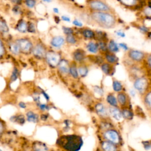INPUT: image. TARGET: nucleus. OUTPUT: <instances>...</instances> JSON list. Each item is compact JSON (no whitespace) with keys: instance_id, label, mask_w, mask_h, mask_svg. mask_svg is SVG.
I'll return each mask as SVG.
<instances>
[{"instance_id":"f257e3e1","label":"nucleus","mask_w":151,"mask_h":151,"mask_svg":"<svg viewBox=\"0 0 151 151\" xmlns=\"http://www.w3.org/2000/svg\"><path fill=\"white\" fill-rule=\"evenodd\" d=\"M89 16L92 22L103 28H114L117 23L116 17L113 11H90Z\"/></svg>"},{"instance_id":"c9c22d12","label":"nucleus","mask_w":151,"mask_h":151,"mask_svg":"<svg viewBox=\"0 0 151 151\" xmlns=\"http://www.w3.org/2000/svg\"><path fill=\"white\" fill-rule=\"evenodd\" d=\"M72 24L76 27L82 28L83 27V23L82 22L81 20H79L78 18H75L72 21Z\"/></svg>"},{"instance_id":"20e7f679","label":"nucleus","mask_w":151,"mask_h":151,"mask_svg":"<svg viewBox=\"0 0 151 151\" xmlns=\"http://www.w3.org/2000/svg\"><path fill=\"white\" fill-rule=\"evenodd\" d=\"M103 138L105 140L108 141L115 145H118L121 143V136L119 132L113 129H109L103 133Z\"/></svg>"},{"instance_id":"ddd939ff","label":"nucleus","mask_w":151,"mask_h":151,"mask_svg":"<svg viewBox=\"0 0 151 151\" xmlns=\"http://www.w3.org/2000/svg\"><path fill=\"white\" fill-rule=\"evenodd\" d=\"M65 42V40L62 36H57L54 37L51 40V45L56 48H59L62 47Z\"/></svg>"},{"instance_id":"de8ad7c7","label":"nucleus","mask_w":151,"mask_h":151,"mask_svg":"<svg viewBox=\"0 0 151 151\" xmlns=\"http://www.w3.org/2000/svg\"><path fill=\"white\" fill-rule=\"evenodd\" d=\"M118 45H119V48L123 49L124 51L129 50V47H128V46H127L126 44H125L124 43H121L118 44Z\"/></svg>"},{"instance_id":"bb28decb","label":"nucleus","mask_w":151,"mask_h":151,"mask_svg":"<svg viewBox=\"0 0 151 151\" xmlns=\"http://www.w3.org/2000/svg\"><path fill=\"white\" fill-rule=\"evenodd\" d=\"M144 102L146 107L151 110V91L147 92L144 98Z\"/></svg>"},{"instance_id":"052dcab7","label":"nucleus","mask_w":151,"mask_h":151,"mask_svg":"<svg viewBox=\"0 0 151 151\" xmlns=\"http://www.w3.org/2000/svg\"><path fill=\"white\" fill-rule=\"evenodd\" d=\"M47 118V115H42V120H46Z\"/></svg>"},{"instance_id":"9d476101","label":"nucleus","mask_w":151,"mask_h":151,"mask_svg":"<svg viewBox=\"0 0 151 151\" xmlns=\"http://www.w3.org/2000/svg\"><path fill=\"white\" fill-rule=\"evenodd\" d=\"M118 3L126 8H136L141 0H117Z\"/></svg>"},{"instance_id":"72a5a7b5","label":"nucleus","mask_w":151,"mask_h":151,"mask_svg":"<svg viewBox=\"0 0 151 151\" xmlns=\"http://www.w3.org/2000/svg\"><path fill=\"white\" fill-rule=\"evenodd\" d=\"M98 44V46H99V49H100L101 51H102L103 52H106L108 50L107 43L106 42L99 41Z\"/></svg>"},{"instance_id":"2eb2a0df","label":"nucleus","mask_w":151,"mask_h":151,"mask_svg":"<svg viewBox=\"0 0 151 151\" xmlns=\"http://www.w3.org/2000/svg\"><path fill=\"white\" fill-rule=\"evenodd\" d=\"M116 98L118 103H119L122 106H125L126 105L128 98L126 93H125L124 92H119Z\"/></svg>"},{"instance_id":"2f4dec72","label":"nucleus","mask_w":151,"mask_h":151,"mask_svg":"<svg viewBox=\"0 0 151 151\" xmlns=\"http://www.w3.org/2000/svg\"><path fill=\"white\" fill-rule=\"evenodd\" d=\"M24 4L28 8H33L37 5L36 0H25Z\"/></svg>"},{"instance_id":"79ce46f5","label":"nucleus","mask_w":151,"mask_h":151,"mask_svg":"<svg viewBox=\"0 0 151 151\" xmlns=\"http://www.w3.org/2000/svg\"><path fill=\"white\" fill-rule=\"evenodd\" d=\"M142 144L146 150H149L151 149V142L150 141H143L142 142Z\"/></svg>"},{"instance_id":"58836bf2","label":"nucleus","mask_w":151,"mask_h":151,"mask_svg":"<svg viewBox=\"0 0 151 151\" xmlns=\"http://www.w3.org/2000/svg\"><path fill=\"white\" fill-rule=\"evenodd\" d=\"M14 122H17L21 124H23L24 123V118L23 116H17V117H14Z\"/></svg>"},{"instance_id":"13d9d810","label":"nucleus","mask_w":151,"mask_h":151,"mask_svg":"<svg viewBox=\"0 0 151 151\" xmlns=\"http://www.w3.org/2000/svg\"><path fill=\"white\" fill-rule=\"evenodd\" d=\"M54 0H42V1L46 3H52Z\"/></svg>"},{"instance_id":"c756f323","label":"nucleus","mask_w":151,"mask_h":151,"mask_svg":"<svg viewBox=\"0 0 151 151\" xmlns=\"http://www.w3.org/2000/svg\"><path fill=\"white\" fill-rule=\"evenodd\" d=\"M18 46L23 50H28L30 48L31 44L29 42H26L25 40H20V43H18Z\"/></svg>"},{"instance_id":"864d4df0","label":"nucleus","mask_w":151,"mask_h":151,"mask_svg":"<svg viewBox=\"0 0 151 151\" xmlns=\"http://www.w3.org/2000/svg\"><path fill=\"white\" fill-rule=\"evenodd\" d=\"M53 11L54 14H59L60 13V10L57 7H54L53 8Z\"/></svg>"},{"instance_id":"393cba45","label":"nucleus","mask_w":151,"mask_h":151,"mask_svg":"<svg viewBox=\"0 0 151 151\" xmlns=\"http://www.w3.org/2000/svg\"><path fill=\"white\" fill-rule=\"evenodd\" d=\"M78 70L79 72V74L82 78H85L87 76L89 70H88V68L86 66L82 65V66H79V67H78Z\"/></svg>"},{"instance_id":"7ed1b4c3","label":"nucleus","mask_w":151,"mask_h":151,"mask_svg":"<svg viewBox=\"0 0 151 151\" xmlns=\"http://www.w3.org/2000/svg\"><path fill=\"white\" fill-rule=\"evenodd\" d=\"M87 5L90 11H113L112 8L103 0H87Z\"/></svg>"},{"instance_id":"f8f14e48","label":"nucleus","mask_w":151,"mask_h":151,"mask_svg":"<svg viewBox=\"0 0 151 151\" xmlns=\"http://www.w3.org/2000/svg\"><path fill=\"white\" fill-rule=\"evenodd\" d=\"M73 59L77 62H82L84 61L86 56L85 51L82 49H78L73 53Z\"/></svg>"},{"instance_id":"b1692460","label":"nucleus","mask_w":151,"mask_h":151,"mask_svg":"<svg viewBox=\"0 0 151 151\" xmlns=\"http://www.w3.org/2000/svg\"><path fill=\"white\" fill-rule=\"evenodd\" d=\"M113 89L116 92H120L123 90V85L122 83L117 80H113Z\"/></svg>"},{"instance_id":"4c0bfd02","label":"nucleus","mask_w":151,"mask_h":151,"mask_svg":"<svg viewBox=\"0 0 151 151\" xmlns=\"http://www.w3.org/2000/svg\"><path fill=\"white\" fill-rule=\"evenodd\" d=\"M138 29L140 30L141 32L143 33H148V32H149V28L148 27H147L145 25H142V26H139L138 27Z\"/></svg>"},{"instance_id":"a19ab883","label":"nucleus","mask_w":151,"mask_h":151,"mask_svg":"<svg viewBox=\"0 0 151 151\" xmlns=\"http://www.w3.org/2000/svg\"><path fill=\"white\" fill-rule=\"evenodd\" d=\"M18 76V70L16 68H14V71H13V72L12 73V75H11V80L12 81H15L17 79Z\"/></svg>"},{"instance_id":"09e8293b","label":"nucleus","mask_w":151,"mask_h":151,"mask_svg":"<svg viewBox=\"0 0 151 151\" xmlns=\"http://www.w3.org/2000/svg\"><path fill=\"white\" fill-rule=\"evenodd\" d=\"M94 91H95L97 93L99 94L100 95H103V90H102V89H101L100 87H98V86H95L94 87Z\"/></svg>"},{"instance_id":"4be33fe9","label":"nucleus","mask_w":151,"mask_h":151,"mask_svg":"<svg viewBox=\"0 0 151 151\" xmlns=\"http://www.w3.org/2000/svg\"><path fill=\"white\" fill-rule=\"evenodd\" d=\"M101 69L105 74H110L112 71V67L111 64L109 63H103L101 64Z\"/></svg>"},{"instance_id":"0eeeda50","label":"nucleus","mask_w":151,"mask_h":151,"mask_svg":"<svg viewBox=\"0 0 151 151\" xmlns=\"http://www.w3.org/2000/svg\"><path fill=\"white\" fill-rule=\"evenodd\" d=\"M94 109L97 113V114L102 118L106 119L109 118V113L108 109L105 105L102 103H98L94 106Z\"/></svg>"},{"instance_id":"a878e982","label":"nucleus","mask_w":151,"mask_h":151,"mask_svg":"<svg viewBox=\"0 0 151 151\" xmlns=\"http://www.w3.org/2000/svg\"><path fill=\"white\" fill-rule=\"evenodd\" d=\"M27 24L24 20H21L18 22L17 24V30L22 33H25L27 30Z\"/></svg>"},{"instance_id":"4468645a","label":"nucleus","mask_w":151,"mask_h":151,"mask_svg":"<svg viewBox=\"0 0 151 151\" xmlns=\"http://www.w3.org/2000/svg\"><path fill=\"white\" fill-rule=\"evenodd\" d=\"M58 66H59V69L62 73L64 74H67L69 73L70 66L69 65L68 62L66 60H61L59 62Z\"/></svg>"},{"instance_id":"e433bc0d","label":"nucleus","mask_w":151,"mask_h":151,"mask_svg":"<svg viewBox=\"0 0 151 151\" xmlns=\"http://www.w3.org/2000/svg\"><path fill=\"white\" fill-rule=\"evenodd\" d=\"M62 29H63V33H64L66 35H70V34H73V33H74V30H73V29L72 28L63 26V27H62Z\"/></svg>"},{"instance_id":"cd10ccee","label":"nucleus","mask_w":151,"mask_h":151,"mask_svg":"<svg viewBox=\"0 0 151 151\" xmlns=\"http://www.w3.org/2000/svg\"><path fill=\"white\" fill-rule=\"evenodd\" d=\"M34 53L35 55L37 57H42L44 56V50L43 47H42L41 46H37L34 50Z\"/></svg>"},{"instance_id":"a18cd8bd","label":"nucleus","mask_w":151,"mask_h":151,"mask_svg":"<svg viewBox=\"0 0 151 151\" xmlns=\"http://www.w3.org/2000/svg\"><path fill=\"white\" fill-rule=\"evenodd\" d=\"M61 20L63 21L67 22V23H70L71 22V18L66 15H62L61 17Z\"/></svg>"},{"instance_id":"6ab92c4d","label":"nucleus","mask_w":151,"mask_h":151,"mask_svg":"<svg viewBox=\"0 0 151 151\" xmlns=\"http://www.w3.org/2000/svg\"><path fill=\"white\" fill-rule=\"evenodd\" d=\"M107 48L108 50L113 53H118L119 51V45L113 40H111L109 41V44L107 45Z\"/></svg>"},{"instance_id":"7c9ffc66","label":"nucleus","mask_w":151,"mask_h":151,"mask_svg":"<svg viewBox=\"0 0 151 151\" xmlns=\"http://www.w3.org/2000/svg\"><path fill=\"white\" fill-rule=\"evenodd\" d=\"M27 120L29 122L35 123L38 121V116L33 112H28L27 113Z\"/></svg>"},{"instance_id":"c03bdc74","label":"nucleus","mask_w":151,"mask_h":151,"mask_svg":"<svg viewBox=\"0 0 151 151\" xmlns=\"http://www.w3.org/2000/svg\"><path fill=\"white\" fill-rule=\"evenodd\" d=\"M115 33V34H116L117 36L119 37L124 38V37H126V34H125V32L123 31L122 30H117V31H116Z\"/></svg>"},{"instance_id":"5fc2aeb1","label":"nucleus","mask_w":151,"mask_h":151,"mask_svg":"<svg viewBox=\"0 0 151 151\" xmlns=\"http://www.w3.org/2000/svg\"><path fill=\"white\" fill-rule=\"evenodd\" d=\"M40 107L42 110H44V109H48V106L45 105V104H41L40 105Z\"/></svg>"},{"instance_id":"423d86ee","label":"nucleus","mask_w":151,"mask_h":151,"mask_svg":"<svg viewBox=\"0 0 151 151\" xmlns=\"http://www.w3.org/2000/svg\"><path fill=\"white\" fill-rule=\"evenodd\" d=\"M129 58L135 62H141L145 57V53L137 50H130L128 52Z\"/></svg>"},{"instance_id":"f03ea898","label":"nucleus","mask_w":151,"mask_h":151,"mask_svg":"<svg viewBox=\"0 0 151 151\" xmlns=\"http://www.w3.org/2000/svg\"><path fill=\"white\" fill-rule=\"evenodd\" d=\"M57 143L67 150L78 151L83 145V141L82 137L71 135L61 137L58 140Z\"/></svg>"},{"instance_id":"3c124183","label":"nucleus","mask_w":151,"mask_h":151,"mask_svg":"<svg viewBox=\"0 0 151 151\" xmlns=\"http://www.w3.org/2000/svg\"><path fill=\"white\" fill-rule=\"evenodd\" d=\"M147 63L149 67L151 69V54H149L147 57Z\"/></svg>"},{"instance_id":"f3484780","label":"nucleus","mask_w":151,"mask_h":151,"mask_svg":"<svg viewBox=\"0 0 151 151\" xmlns=\"http://www.w3.org/2000/svg\"><path fill=\"white\" fill-rule=\"evenodd\" d=\"M86 48L89 52L93 54H96L99 51L98 44L93 42H89L86 46Z\"/></svg>"},{"instance_id":"bf43d9fd","label":"nucleus","mask_w":151,"mask_h":151,"mask_svg":"<svg viewBox=\"0 0 151 151\" xmlns=\"http://www.w3.org/2000/svg\"><path fill=\"white\" fill-rule=\"evenodd\" d=\"M43 95H44V96L46 98V99H47V100H48L49 99V97H48V96L47 95V94L45 93V92H43Z\"/></svg>"},{"instance_id":"473e14b6","label":"nucleus","mask_w":151,"mask_h":151,"mask_svg":"<svg viewBox=\"0 0 151 151\" xmlns=\"http://www.w3.org/2000/svg\"><path fill=\"white\" fill-rule=\"evenodd\" d=\"M66 42L70 44H75L77 43V40L73 34L67 35L66 37Z\"/></svg>"},{"instance_id":"ea45409f","label":"nucleus","mask_w":151,"mask_h":151,"mask_svg":"<svg viewBox=\"0 0 151 151\" xmlns=\"http://www.w3.org/2000/svg\"><path fill=\"white\" fill-rule=\"evenodd\" d=\"M12 11L14 14L18 15V14H20L21 12V8L19 5H14V6L12 8Z\"/></svg>"},{"instance_id":"39448f33","label":"nucleus","mask_w":151,"mask_h":151,"mask_svg":"<svg viewBox=\"0 0 151 151\" xmlns=\"http://www.w3.org/2000/svg\"><path fill=\"white\" fill-rule=\"evenodd\" d=\"M149 86V83L144 77H140L136 79L134 83V87L141 94H143L147 90Z\"/></svg>"},{"instance_id":"412c9836","label":"nucleus","mask_w":151,"mask_h":151,"mask_svg":"<svg viewBox=\"0 0 151 151\" xmlns=\"http://www.w3.org/2000/svg\"><path fill=\"white\" fill-rule=\"evenodd\" d=\"M122 115L123 118L126 120H131L134 118V113L130 109H124L122 110Z\"/></svg>"},{"instance_id":"5701e85b","label":"nucleus","mask_w":151,"mask_h":151,"mask_svg":"<svg viewBox=\"0 0 151 151\" xmlns=\"http://www.w3.org/2000/svg\"><path fill=\"white\" fill-rule=\"evenodd\" d=\"M69 73L71 75V76L75 79H77L79 78V74L78 67H76V66L72 65V66H70Z\"/></svg>"},{"instance_id":"680f3d73","label":"nucleus","mask_w":151,"mask_h":151,"mask_svg":"<svg viewBox=\"0 0 151 151\" xmlns=\"http://www.w3.org/2000/svg\"><path fill=\"white\" fill-rule=\"evenodd\" d=\"M143 1H146V0H143Z\"/></svg>"},{"instance_id":"8fccbe9b","label":"nucleus","mask_w":151,"mask_h":151,"mask_svg":"<svg viewBox=\"0 0 151 151\" xmlns=\"http://www.w3.org/2000/svg\"><path fill=\"white\" fill-rule=\"evenodd\" d=\"M10 2L14 5L20 6L23 4V0H10Z\"/></svg>"},{"instance_id":"1a4fd4ad","label":"nucleus","mask_w":151,"mask_h":151,"mask_svg":"<svg viewBox=\"0 0 151 151\" xmlns=\"http://www.w3.org/2000/svg\"><path fill=\"white\" fill-rule=\"evenodd\" d=\"M109 113L110 116L116 121H121L123 117L122 111L118 107V106H110L108 109Z\"/></svg>"},{"instance_id":"6e6d98bb","label":"nucleus","mask_w":151,"mask_h":151,"mask_svg":"<svg viewBox=\"0 0 151 151\" xmlns=\"http://www.w3.org/2000/svg\"><path fill=\"white\" fill-rule=\"evenodd\" d=\"M54 18H55V23H60V20H61V19L59 18V17H58V16H55Z\"/></svg>"},{"instance_id":"37998d69","label":"nucleus","mask_w":151,"mask_h":151,"mask_svg":"<svg viewBox=\"0 0 151 151\" xmlns=\"http://www.w3.org/2000/svg\"><path fill=\"white\" fill-rule=\"evenodd\" d=\"M35 26L33 23H30L28 26H27V31L30 32V33H33L35 32Z\"/></svg>"},{"instance_id":"a211bd4d","label":"nucleus","mask_w":151,"mask_h":151,"mask_svg":"<svg viewBox=\"0 0 151 151\" xmlns=\"http://www.w3.org/2000/svg\"><path fill=\"white\" fill-rule=\"evenodd\" d=\"M81 33L83 36L87 39H93V38H94V35H95V33H94V31L87 28L82 29Z\"/></svg>"},{"instance_id":"9b49d317","label":"nucleus","mask_w":151,"mask_h":151,"mask_svg":"<svg viewBox=\"0 0 151 151\" xmlns=\"http://www.w3.org/2000/svg\"><path fill=\"white\" fill-rule=\"evenodd\" d=\"M100 145L102 149L105 151H115L118 150L116 145L106 140L102 141Z\"/></svg>"},{"instance_id":"dca6fc26","label":"nucleus","mask_w":151,"mask_h":151,"mask_svg":"<svg viewBox=\"0 0 151 151\" xmlns=\"http://www.w3.org/2000/svg\"><path fill=\"white\" fill-rule=\"evenodd\" d=\"M105 59L106 60L107 62L111 64H113L116 63L118 60L119 59L118 57L113 54V53H107L105 54Z\"/></svg>"},{"instance_id":"c85d7f7f","label":"nucleus","mask_w":151,"mask_h":151,"mask_svg":"<svg viewBox=\"0 0 151 151\" xmlns=\"http://www.w3.org/2000/svg\"><path fill=\"white\" fill-rule=\"evenodd\" d=\"M89 57H90L89 59L91 60V61L94 63L98 64H102V63H103L104 60L100 56L91 55Z\"/></svg>"},{"instance_id":"aec40b11","label":"nucleus","mask_w":151,"mask_h":151,"mask_svg":"<svg viewBox=\"0 0 151 151\" xmlns=\"http://www.w3.org/2000/svg\"><path fill=\"white\" fill-rule=\"evenodd\" d=\"M106 101L107 103L111 106H118V102L117 98L115 96L114 94H109L106 97Z\"/></svg>"},{"instance_id":"f704fd0d","label":"nucleus","mask_w":151,"mask_h":151,"mask_svg":"<svg viewBox=\"0 0 151 151\" xmlns=\"http://www.w3.org/2000/svg\"><path fill=\"white\" fill-rule=\"evenodd\" d=\"M100 127H101V129L105 130H106L107 129H111L112 128V123H109V122H107V121H105V122H102L101 123H100Z\"/></svg>"},{"instance_id":"49530a36","label":"nucleus","mask_w":151,"mask_h":151,"mask_svg":"<svg viewBox=\"0 0 151 151\" xmlns=\"http://www.w3.org/2000/svg\"><path fill=\"white\" fill-rule=\"evenodd\" d=\"M11 50L13 51V53H17L18 52L19 50H20V47H19L18 45H17V44H12L11 46Z\"/></svg>"},{"instance_id":"6e6552de","label":"nucleus","mask_w":151,"mask_h":151,"mask_svg":"<svg viewBox=\"0 0 151 151\" xmlns=\"http://www.w3.org/2000/svg\"><path fill=\"white\" fill-rule=\"evenodd\" d=\"M47 60L48 63L53 67L58 66L60 60V56L58 54L54 52L48 53L47 55Z\"/></svg>"},{"instance_id":"603ef678","label":"nucleus","mask_w":151,"mask_h":151,"mask_svg":"<svg viewBox=\"0 0 151 151\" xmlns=\"http://www.w3.org/2000/svg\"><path fill=\"white\" fill-rule=\"evenodd\" d=\"M129 93L130 94V96H132V97H135L136 95V91L134 89H130L129 90Z\"/></svg>"},{"instance_id":"4d7b16f0","label":"nucleus","mask_w":151,"mask_h":151,"mask_svg":"<svg viewBox=\"0 0 151 151\" xmlns=\"http://www.w3.org/2000/svg\"><path fill=\"white\" fill-rule=\"evenodd\" d=\"M19 106H20V107H21L23 109H25L26 107V104L24 103H23V102H21V103H19Z\"/></svg>"}]
</instances>
